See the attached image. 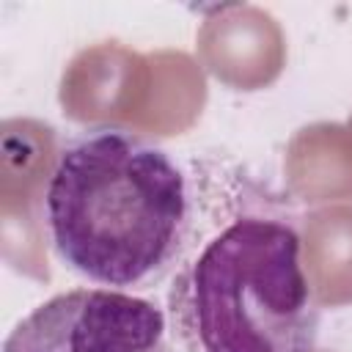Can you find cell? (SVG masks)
<instances>
[{
  "mask_svg": "<svg viewBox=\"0 0 352 352\" xmlns=\"http://www.w3.org/2000/svg\"><path fill=\"white\" fill-rule=\"evenodd\" d=\"M204 209L168 289V352H314L319 305L294 212L248 190Z\"/></svg>",
  "mask_w": 352,
  "mask_h": 352,
  "instance_id": "7a4b0ae2",
  "label": "cell"
},
{
  "mask_svg": "<svg viewBox=\"0 0 352 352\" xmlns=\"http://www.w3.org/2000/svg\"><path fill=\"white\" fill-rule=\"evenodd\" d=\"M3 352H168V319L129 292L72 289L33 308Z\"/></svg>",
  "mask_w": 352,
  "mask_h": 352,
  "instance_id": "3957f363",
  "label": "cell"
},
{
  "mask_svg": "<svg viewBox=\"0 0 352 352\" xmlns=\"http://www.w3.org/2000/svg\"><path fill=\"white\" fill-rule=\"evenodd\" d=\"M198 192L154 140L116 124L72 135L47 179L55 256L85 280L126 292L173 275L195 228Z\"/></svg>",
  "mask_w": 352,
  "mask_h": 352,
  "instance_id": "6da1fadb",
  "label": "cell"
}]
</instances>
